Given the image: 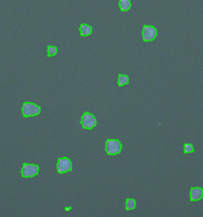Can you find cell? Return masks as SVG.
<instances>
[{"mask_svg":"<svg viewBox=\"0 0 203 217\" xmlns=\"http://www.w3.org/2000/svg\"><path fill=\"white\" fill-rule=\"evenodd\" d=\"M41 113V107L33 102H25L22 105V115L23 117L36 116Z\"/></svg>","mask_w":203,"mask_h":217,"instance_id":"cell-1","label":"cell"},{"mask_svg":"<svg viewBox=\"0 0 203 217\" xmlns=\"http://www.w3.org/2000/svg\"><path fill=\"white\" fill-rule=\"evenodd\" d=\"M122 151V144L117 139H108L106 142V153L108 156H116Z\"/></svg>","mask_w":203,"mask_h":217,"instance_id":"cell-2","label":"cell"},{"mask_svg":"<svg viewBox=\"0 0 203 217\" xmlns=\"http://www.w3.org/2000/svg\"><path fill=\"white\" fill-rule=\"evenodd\" d=\"M40 167L35 164H23L22 170H21V175L22 178H34L39 174Z\"/></svg>","mask_w":203,"mask_h":217,"instance_id":"cell-3","label":"cell"},{"mask_svg":"<svg viewBox=\"0 0 203 217\" xmlns=\"http://www.w3.org/2000/svg\"><path fill=\"white\" fill-rule=\"evenodd\" d=\"M96 117L93 115V114H91V113H85L83 114V116H81V127L84 128V129H93L96 127Z\"/></svg>","mask_w":203,"mask_h":217,"instance_id":"cell-4","label":"cell"},{"mask_svg":"<svg viewBox=\"0 0 203 217\" xmlns=\"http://www.w3.org/2000/svg\"><path fill=\"white\" fill-rule=\"evenodd\" d=\"M144 42H151L157 37V28L153 26H144L142 30Z\"/></svg>","mask_w":203,"mask_h":217,"instance_id":"cell-5","label":"cell"},{"mask_svg":"<svg viewBox=\"0 0 203 217\" xmlns=\"http://www.w3.org/2000/svg\"><path fill=\"white\" fill-rule=\"evenodd\" d=\"M71 170H72V162L70 160L69 158L63 157V158H59V159H58V162H57V172H58L59 174L70 172Z\"/></svg>","mask_w":203,"mask_h":217,"instance_id":"cell-6","label":"cell"},{"mask_svg":"<svg viewBox=\"0 0 203 217\" xmlns=\"http://www.w3.org/2000/svg\"><path fill=\"white\" fill-rule=\"evenodd\" d=\"M189 197H190V201H200L203 197V189L201 187H193L190 189V194H189Z\"/></svg>","mask_w":203,"mask_h":217,"instance_id":"cell-7","label":"cell"},{"mask_svg":"<svg viewBox=\"0 0 203 217\" xmlns=\"http://www.w3.org/2000/svg\"><path fill=\"white\" fill-rule=\"evenodd\" d=\"M80 35L81 36H89L93 33V27L86 23H81L80 25Z\"/></svg>","mask_w":203,"mask_h":217,"instance_id":"cell-8","label":"cell"},{"mask_svg":"<svg viewBox=\"0 0 203 217\" xmlns=\"http://www.w3.org/2000/svg\"><path fill=\"white\" fill-rule=\"evenodd\" d=\"M119 7L121 12H127L131 7V0H120Z\"/></svg>","mask_w":203,"mask_h":217,"instance_id":"cell-9","label":"cell"},{"mask_svg":"<svg viewBox=\"0 0 203 217\" xmlns=\"http://www.w3.org/2000/svg\"><path fill=\"white\" fill-rule=\"evenodd\" d=\"M136 201H135L134 199H127V201H125V209L127 210H134L135 208H136Z\"/></svg>","mask_w":203,"mask_h":217,"instance_id":"cell-10","label":"cell"},{"mask_svg":"<svg viewBox=\"0 0 203 217\" xmlns=\"http://www.w3.org/2000/svg\"><path fill=\"white\" fill-rule=\"evenodd\" d=\"M117 84L119 86H125L129 84V77L127 74H120L119 76V80H117Z\"/></svg>","mask_w":203,"mask_h":217,"instance_id":"cell-11","label":"cell"},{"mask_svg":"<svg viewBox=\"0 0 203 217\" xmlns=\"http://www.w3.org/2000/svg\"><path fill=\"white\" fill-rule=\"evenodd\" d=\"M47 52H48V56H49V57H52V56H55L57 54V48L54 46H48Z\"/></svg>","mask_w":203,"mask_h":217,"instance_id":"cell-12","label":"cell"},{"mask_svg":"<svg viewBox=\"0 0 203 217\" xmlns=\"http://www.w3.org/2000/svg\"><path fill=\"white\" fill-rule=\"evenodd\" d=\"M183 151H185V153H192V152H194V147L193 144H185L183 145Z\"/></svg>","mask_w":203,"mask_h":217,"instance_id":"cell-13","label":"cell"}]
</instances>
